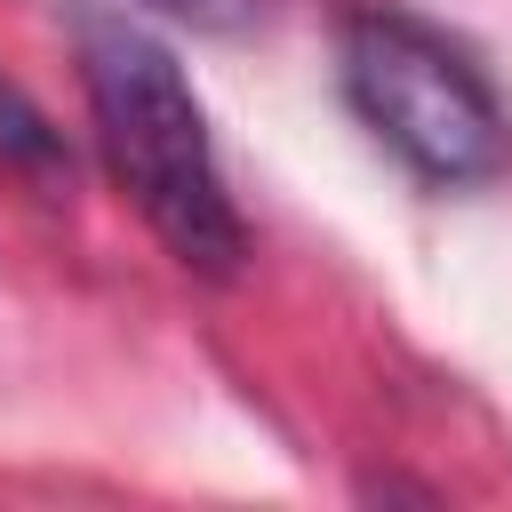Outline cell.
I'll list each match as a JSON object with an SVG mask.
<instances>
[{
	"label": "cell",
	"mask_w": 512,
	"mask_h": 512,
	"mask_svg": "<svg viewBox=\"0 0 512 512\" xmlns=\"http://www.w3.org/2000/svg\"><path fill=\"white\" fill-rule=\"evenodd\" d=\"M336 80L360 128L424 184L464 192L512 168V120L488 88V72L432 24L400 8H368L336 40Z\"/></svg>",
	"instance_id": "obj_2"
},
{
	"label": "cell",
	"mask_w": 512,
	"mask_h": 512,
	"mask_svg": "<svg viewBox=\"0 0 512 512\" xmlns=\"http://www.w3.org/2000/svg\"><path fill=\"white\" fill-rule=\"evenodd\" d=\"M72 40H80V88H88V120L112 184L184 272L232 280L248 264V224L232 208V184L216 168L208 112L184 64L120 8H80Z\"/></svg>",
	"instance_id": "obj_1"
},
{
	"label": "cell",
	"mask_w": 512,
	"mask_h": 512,
	"mask_svg": "<svg viewBox=\"0 0 512 512\" xmlns=\"http://www.w3.org/2000/svg\"><path fill=\"white\" fill-rule=\"evenodd\" d=\"M136 8H152L168 24H192V32H232V24L256 16V0H136Z\"/></svg>",
	"instance_id": "obj_4"
},
{
	"label": "cell",
	"mask_w": 512,
	"mask_h": 512,
	"mask_svg": "<svg viewBox=\"0 0 512 512\" xmlns=\"http://www.w3.org/2000/svg\"><path fill=\"white\" fill-rule=\"evenodd\" d=\"M0 168L32 176L40 192L64 184V144H56V128L32 112V96H24L16 80H0Z\"/></svg>",
	"instance_id": "obj_3"
}]
</instances>
